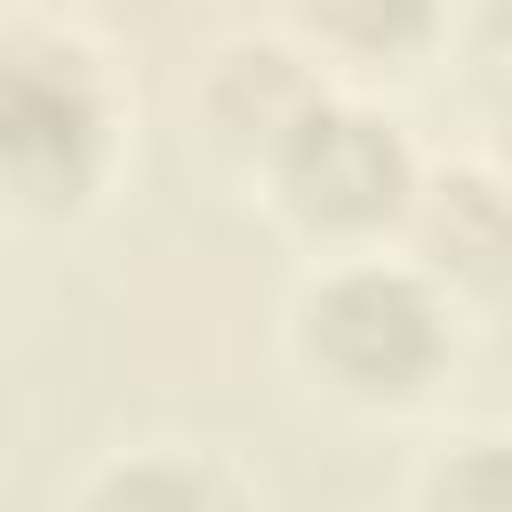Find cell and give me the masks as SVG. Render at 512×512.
Returning a JSON list of instances; mask_svg holds the SVG:
<instances>
[{
	"label": "cell",
	"mask_w": 512,
	"mask_h": 512,
	"mask_svg": "<svg viewBox=\"0 0 512 512\" xmlns=\"http://www.w3.org/2000/svg\"><path fill=\"white\" fill-rule=\"evenodd\" d=\"M104 56L64 24L0 32V200L24 216H72L112 168Z\"/></svg>",
	"instance_id": "obj_1"
},
{
	"label": "cell",
	"mask_w": 512,
	"mask_h": 512,
	"mask_svg": "<svg viewBox=\"0 0 512 512\" xmlns=\"http://www.w3.org/2000/svg\"><path fill=\"white\" fill-rule=\"evenodd\" d=\"M296 360L360 408H408L448 368V296L408 256H344L296 296Z\"/></svg>",
	"instance_id": "obj_2"
},
{
	"label": "cell",
	"mask_w": 512,
	"mask_h": 512,
	"mask_svg": "<svg viewBox=\"0 0 512 512\" xmlns=\"http://www.w3.org/2000/svg\"><path fill=\"white\" fill-rule=\"evenodd\" d=\"M264 176H272V200L304 232H320V240H368V232L400 224V208H408V192H416L424 168H416L408 136L384 112L344 104V96L320 88L304 104V120L272 144Z\"/></svg>",
	"instance_id": "obj_3"
},
{
	"label": "cell",
	"mask_w": 512,
	"mask_h": 512,
	"mask_svg": "<svg viewBox=\"0 0 512 512\" xmlns=\"http://www.w3.org/2000/svg\"><path fill=\"white\" fill-rule=\"evenodd\" d=\"M400 232H408V264L440 296H504L512 288V184H496L480 168L416 176Z\"/></svg>",
	"instance_id": "obj_4"
},
{
	"label": "cell",
	"mask_w": 512,
	"mask_h": 512,
	"mask_svg": "<svg viewBox=\"0 0 512 512\" xmlns=\"http://www.w3.org/2000/svg\"><path fill=\"white\" fill-rule=\"evenodd\" d=\"M320 96V80H312V64L296 56V48H280V40H240V48H224L216 64H208V80H200V120H208V136L232 152V160H272V144L304 120V104Z\"/></svg>",
	"instance_id": "obj_5"
},
{
	"label": "cell",
	"mask_w": 512,
	"mask_h": 512,
	"mask_svg": "<svg viewBox=\"0 0 512 512\" xmlns=\"http://www.w3.org/2000/svg\"><path fill=\"white\" fill-rule=\"evenodd\" d=\"M80 504H248V480L216 448H136L80 480Z\"/></svg>",
	"instance_id": "obj_6"
},
{
	"label": "cell",
	"mask_w": 512,
	"mask_h": 512,
	"mask_svg": "<svg viewBox=\"0 0 512 512\" xmlns=\"http://www.w3.org/2000/svg\"><path fill=\"white\" fill-rule=\"evenodd\" d=\"M296 24L352 64H408L448 24V0H296Z\"/></svg>",
	"instance_id": "obj_7"
},
{
	"label": "cell",
	"mask_w": 512,
	"mask_h": 512,
	"mask_svg": "<svg viewBox=\"0 0 512 512\" xmlns=\"http://www.w3.org/2000/svg\"><path fill=\"white\" fill-rule=\"evenodd\" d=\"M416 504L440 512H512V432H464L416 472Z\"/></svg>",
	"instance_id": "obj_8"
},
{
	"label": "cell",
	"mask_w": 512,
	"mask_h": 512,
	"mask_svg": "<svg viewBox=\"0 0 512 512\" xmlns=\"http://www.w3.org/2000/svg\"><path fill=\"white\" fill-rule=\"evenodd\" d=\"M448 8H464L472 40H480L488 56H504V64H512V0H448Z\"/></svg>",
	"instance_id": "obj_9"
},
{
	"label": "cell",
	"mask_w": 512,
	"mask_h": 512,
	"mask_svg": "<svg viewBox=\"0 0 512 512\" xmlns=\"http://www.w3.org/2000/svg\"><path fill=\"white\" fill-rule=\"evenodd\" d=\"M496 152H504V168H512V80H504V96H496Z\"/></svg>",
	"instance_id": "obj_10"
}]
</instances>
